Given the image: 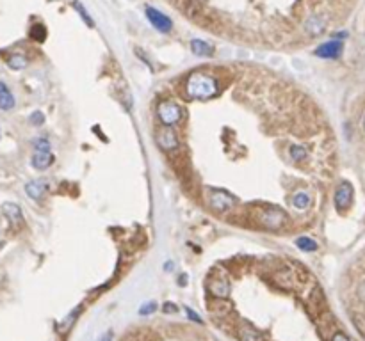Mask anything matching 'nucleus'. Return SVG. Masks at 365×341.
I'll return each instance as SVG.
<instances>
[{"label": "nucleus", "mask_w": 365, "mask_h": 341, "mask_svg": "<svg viewBox=\"0 0 365 341\" xmlns=\"http://www.w3.org/2000/svg\"><path fill=\"white\" fill-rule=\"evenodd\" d=\"M185 94L189 100H212L219 94V82L211 73L194 71L185 82Z\"/></svg>", "instance_id": "nucleus-1"}, {"label": "nucleus", "mask_w": 365, "mask_h": 341, "mask_svg": "<svg viewBox=\"0 0 365 341\" xmlns=\"http://www.w3.org/2000/svg\"><path fill=\"white\" fill-rule=\"evenodd\" d=\"M253 222L264 230L278 231L289 224V217L283 210L276 206H258L255 208L253 213Z\"/></svg>", "instance_id": "nucleus-2"}, {"label": "nucleus", "mask_w": 365, "mask_h": 341, "mask_svg": "<svg viewBox=\"0 0 365 341\" xmlns=\"http://www.w3.org/2000/svg\"><path fill=\"white\" fill-rule=\"evenodd\" d=\"M237 204V199L232 194L219 191V188H211L208 191V206L216 213H227L234 210Z\"/></svg>", "instance_id": "nucleus-3"}, {"label": "nucleus", "mask_w": 365, "mask_h": 341, "mask_svg": "<svg viewBox=\"0 0 365 341\" xmlns=\"http://www.w3.org/2000/svg\"><path fill=\"white\" fill-rule=\"evenodd\" d=\"M157 116L161 119L162 125L166 126H173L178 125L182 121V116H184V110L177 105L175 102H169V100H162L157 105Z\"/></svg>", "instance_id": "nucleus-4"}, {"label": "nucleus", "mask_w": 365, "mask_h": 341, "mask_svg": "<svg viewBox=\"0 0 365 341\" xmlns=\"http://www.w3.org/2000/svg\"><path fill=\"white\" fill-rule=\"evenodd\" d=\"M155 141H157L159 148L164 151H173L178 148V137L171 126L162 125L161 128H157V131H155Z\"/></svg>", "instance_id": "nucleus-5"}, {"label": "nucleus", "mask_w": 365, "mask_h": 341, "mask_svg": "<svg viewBox=\"0 0 365 341\" xmlns=\"http://www.w3.org/2000/svg\"><path fill=\"white\" fill-rule=\"evenodd\" d=\"M146 16H148L150 23L159 30V32H169V30H171V27H173L171 20H169L166 14H162L159 9L146 7Z\"/></svg>", "instance_id": "nucleus-6"}, {"label": "nucleus", "mask_w": 365, "mask_h": 341, "mask_svg": "<svg viewBox=\"0 0 365 341\" xmlns=\"http://www.w3.org/2000/svg\"><path fill=\"white\" fill-rule=\"evenodd\" d=\"M353 201V187L349 183H342L335 192V206L339 212H345Z\"/></svg>", "instance_id": "nucleus-7"}, {"label": "nucleus", "mask_w": 365, "mask_h": 341, "mask_svg": "<svg viewBox=\"0 0 365 341\" xmlns=\"http://www.w3.org/2000/svg\"><path fill=\"white\" fill-rule=\"evenodd\" d=\"M342 53V43L340 41H328L322 43L319 48L316 50V55L321 59H337Z\"/></svg>", "instance_id": "nucleus-8"}, {"label": "nucleus", "mask_w": 365, "mask_h": 341, "mask_svg": "<svg viewBox=\"0 0 365 341\" xmlns=\"http://www.w3.org/2000/svg\"><path fill=\"white\" fill-rule=\"evenodd\" d=\"M2 212L4 215L9 219L11 226H14L18 230V228L23 226V215H22V208L18 206L16 203H4L2 204Z\"/></svg>", "instance_id": "nucleus-9"}, {"label": "nucleus", "mask_w": 365, "mask_h": 341, "mask_svg": "<svg viewBox=\"0 0 365 341\" xmlns=\"http://www.w3.org/2000/svg\"><path fill=\"white\" fill-rule=\"evenodd\" d=\"M30 164L36 170H45L54 164V155L50 151H34Z\"/></svg>", "instance_id": "nucleus-10"}, {"label": "nucleus", "mask_w": 365, "mask_h": 341, "mask_svg": "<svg viewBox=\"0 0 365 341\" xmlns=\"http://www.w3.org/2000/svg\"><path fill=\"white\" fill-rule=\"evenodd\" d=\"M208 288H211V293L217 298H227L230 295V282H228V279L224 277H216L212 279V282L208 285Z\"/></svg>", "instance_id": "nucleus-11"}, {"label": "nucleus", "mask_w": 365, "mask_h": 341, "mask_svg": "<svg viewBox=\"0 0 365 341\" xmlns=\"http://www.w3.org/2000/svg\"><path fill=\"white\" fill-rule=\"evenodd\" d=\"M191 52L198 57H212L214 55V46L207 41L193 40L191 41Z\"/></svg>", "instance_id": "nucleus-12"}, {"label": "nucleus", "mask_w": 365, "mask_h": 341, "mask_svg": "<svg viewBox=\"0 0 365 341\" xmlns=\"http://www.w3.org/2000/svg\"><path fill=\"white\" fill-rule=\"evenodd\" d=\"M14 105H16V102H14L13 92L9 91L6 84L0 82V110H11Z\"/></svg>", "instance_id": "nucleus-13"}, {"label": "nucleus", "mask_w": 365, "mask_h": 341, "mask_svg": "<svg viewBox=\"0 0 365 341\" xmlns=\"http://www.w3.org/2000/svg\"><path fill=\"white\" fill-rule=\"evenodd\" d=\"M239 338L240 341H266L262 332H258L257 329H253L251 325H246V324L239 329Z\"/></svg>", "instance_id": "nucleus-14"}, {"label": "nucleus", "mask_w": 365, "mask_h": 341, "mask_svg": "<svg viewBox=\"0 0 365 341\" xmlns=\"http://www.w3.org/2000/svg\"><path fill=\"white\" fill-rule=\"evenodd\" d=\"M25 192H27V196H29L30 199L40 201L41 197H43V194H45V185L40 183V181H29V183L25 185Z\"/></svg>", "instance_id": "nucleus-15"}, {"label": "nucleus", "mask_w": 365, "mask_h": 341, "mask_svg": "<svg viewBox=\"0 0 365 341\" xmlns=\"http://www.w3.org/2000/svg\"><path fill=\"white\" fill-rule=\"evenodd\" d=\"M290 203H292V206L296 210H306L310 206V196L306 192H296L292 196V199H290Z\"/></svg>", "instance_id": "nucleus-16"}, {"label": "nucleus", "mask_w": 365, "mask_h": 341, "mask_svg": "<svg viewBox=\"0 0 365 341\" xmlns=\"http://www.w3.org/2000/svg\"><path fill=\"white\" fill-rule=\"evenodd\" d=\"M7 66H9L11 69L20 71V69H25L27 66H29V61H27V57L22 55V53H14V55H11L9 59H7Z\"/></svg>", "instance_id": "nucleus-17"}, {"label": "nucleus", "mask_w": 365, "mask_h": 341, "mask_svg": "<svg viewBox=\"0 0 365 341\" xmlns=\"http://www.w3.org/2000/svg\"><path fill=\"white\" fill-rule=\"evenodd\" d=\"M296 245L300 247L301 251H305V253H314V251H317V242L314 238H308V236H300V238L296 240Z\"/></svg>", "instance_id": "nucleus-18"}, {"label": "nucleus", "mask_w": 365, "mask_h": 341, "mask_svg": "<svg viewBox=\"0 0 365 341\" xmlns=\"http://www.w3.org/2000/svg\"><path fill=\"white\" fill-rule=\"evenodd\" d=\"M30 40L36 41V43H43L46 40V29L45 25H41V23H36V25L30 27V32H29Z\"/></svg>", "instance_id": "nucleus-19"}, {"label": "nucleus", "mask_w": 365, "mask_h": 341, "mask_svg": "<svg viewBox=\"0 0 365 341\" xmlns=\"http://www.w3.org/2000/svg\"><path fill=\"white\" fill-rule=\"evenodd\" d=\"M289 155H290V158H292L294 162H303L306 157H308V153H306V149L303 148V146L300 144H292L289 148Z\"/></svg>", "instance_id": "nucleus-20"}, {"label": "nucleus", "mask_w": 365, "mask_h": 341, "mask_svg": "<svg viewBox=\"0 0 365 341\" xmlns=\"http://www.w3.org/2000/svg\"><path fill=\"white\" fill-rule=\"evenodd\" d=\"M322 27H324V23H322L321 18H317V16H314L312 20L306 23V30H308V32H312V34H319Z\"/></svg>", "instance_id": "nucleus-21"}, {"label": "nucleus", "mask_w": 365, "mask_h": 341, "mask_svg": "<svg viewBox=\"0 0 365 341\" xmlns=\"http://www.w3.org/2000/svg\"><path fill=\"white\" fill-rule=\"evenodd\" d=\"M73 7H75V9H77V11H79L80 18H82V20H84V22H86L89 27H93V20H91V18H89L88 11H86V9H84V7H82V6H80V4H79V2H75V4H73Z\"/></svg>", "instance_id": "nucleus-22"}, {"label": "nucleus", "mask_w": 365, "mask_h": 341, "mask_svg": "<svg viewBox=\"0 0 365 341\" xmlns=\"http://www.w3.org/2000/svg\"><path fill=\"white\" fill-rule=\"evenodd\" d=\"M32 146L36 151H50V142L46 139H36Z\"/></svg>", "instance_id": "nucleus-23"}, {"label": "nucleus", "mask_w": 365, "mask_h": 341, "mask_svg": "<svg viewBox=\"0 0 365 341\" xmlns=\"http://www.w3.org/2000/svg\"><path fill=\"white\" fill-rule=\"evenodd\" d=\"M153 311H155V302H148V304H145L141 309H139V315L146 316V315H150V313H153Z\"/></svg>", "instance_id": "nucleus-24"}, {"label": "nucleus", "mask_w": 365, "mask_h": 341, "mask_svg": "<svg viewBox=\"0 0 365 341\" xmlns=\"http://www.w3.org/2000/svg\"><path fill=\"white\" fill-rule=\"evenodd\" d=\"M43 121H45V116L41 114V112H34V114L30 116V123H32V125H41Z\"/></svg>", "instance_id": "nucleus-25"}, {"label": "nucleus", "mask_w": 365, "mask_h": 341, "mask_svg": "<svg viewBox=\"0 0 365 341\" xmlns=\"http://www.w3.org/2000/svg\"><path fill=\"white\" fill-rule=\"evenodd\" d=\"M162 311H164V313H177L178 308L173 304V302H166V304L162 306Z\"/></svg>", "instance_id": "nucleus-26"}, {"label": "nucleus", "mask_w": 365, "mask_h": 341, "mask_svg": "<svg viewBox=\"0 0 365 341\" xmlns=\"http://www.w3.org/2000/svg\"><path fill=\"white\" fill-rule=\"evenodd\" d=\"M185 313H187V316L191 318L193 321H198V324H203V320L200 318V316L196 315V313L193 311V309H189V308H185Z\"/></svg>", "instance_id": "nucleus-27"}, {"label": "nucleus", "mask_w": 365, "mask_h": 341, "mask_svg": "<svg viewBox=\"0 0 365 341\" xmlns=\"http://www.w3.org/2000/svg\"><path fill=\"white\" fill-rule=\"evenodd\" d=\"M332 341H351V339H349L345 334H342V332H337V334L333 336V339H332Z\"/></svg>", "instance_id": "nucleus-28"}, {"label": "nucleus", "mask_w": 365, "mask_h": 341, "mask_svg": "<svg viewBox=\"0 0 365 341\" xmlns=\"http://www.w3.org/2000/svg\"><path fill=\"white\" fill-rule=\"evenodd\" d=\"M98 341H112V332H111V331H107L106 334H103Z\"/></svg>", "instance_id": "nucleus-29"}, {"label": "nucleus", "mask_w": 365, "mask_h": 341, "mask_svg": "<svg viewBox=\"0 0 365 341\" xmlns=\"http://www.w3.org/2000/svg\"><path fill=\"white\" fill-rule=\"evenodd\" d=\"M164 269H166V270H168V272H169V270H171V269H173V261L166 263V265H164Z\"/></svg>", "instance_id": "nucleus-30"}]
</instances>
